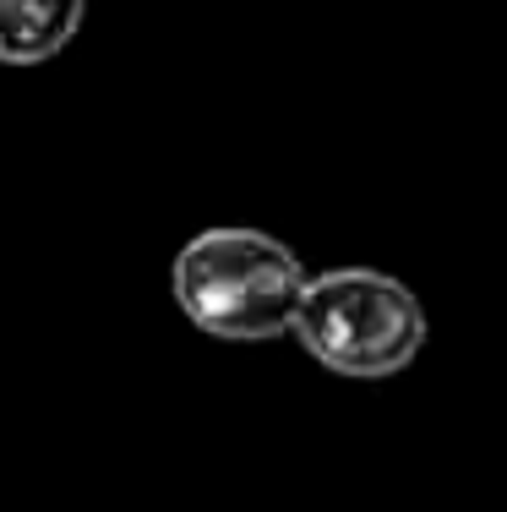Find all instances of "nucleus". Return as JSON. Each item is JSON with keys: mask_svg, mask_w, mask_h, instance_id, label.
<instances>
[{"mask_svg": "<svg viewBox=\"0 0 507 512\" xmlns=\"http://www.w3.org/2000/svg\"><path fill=\"white\" fill-rule=\"evenodd\" d=\"M88 0H0V60L39 66L77 39Z\"/></svg>", "mask_w": 507, "mask_h": 512, "instance_id": "3", "label": "nucleus"}, {"mask_svg": "<svg viewBox=\"0 0 507 512\" xmlns=\"http://www.w3.org/2000/svg\"><path fill=\"white\" fill-rule=\"evenodd\" d=\"M306 267L262 229H202L175 256V300L191 327L224 344H268L289 333Z\"/></svg>", "mask_w": 507, "mask_h": 512, "instance_id": "1", "label": "nucleus"}, {"mask_svg": "<svg viewBox=\"0 0 507 512\" xmlns=\"http://www.w3.org/2000/svg\"><path fill=\"white\" fill-rule=\"evenodd\" d=\"M289 333L328 371L355 376V382H382L426 349L431 322L415 289L398 284L393 273L328 267V273H306Z\"/></svg>", "mask_w": 507, "mask_h": 512, "instance_id": "2", "label": "nucleus"}]
</instances>
